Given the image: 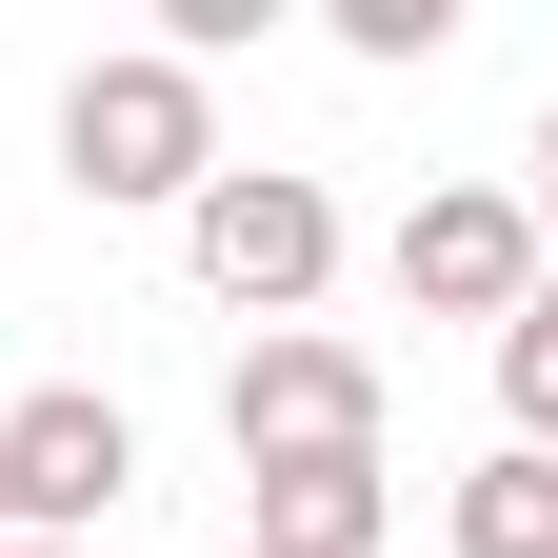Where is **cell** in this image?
<instances>
[{
    "mask_svg": "<svg viewBox=\"0 0 558 558\" xmlns=\"http://www.w3.org/2000/svg\"><path fill=\"white\" fill-rule=\"evenodd\" d=\"M60 180H81V199H199V180H220V100H199L160 40L81 60V81H60Z\"/></svg>",
    "mask_w": 558,
    "mask_h": 558,
    "instance_id": "1",
    "label": "cell"
},
{
    "mask_svg": "<svg viewBox=\"0 0 558 558\" xmlns=\"http://www.w3.org/2000/svg\"><path fill=\"white\" fill-rule=\"evenodd\" d=\"M220 439H240V478L379 459V360H360V339H319V319H279V339H240V379H220Z\"/></svg>",
    "mask_w": 558,
    "mask_h": 558,
    "instance_id": "2",
    "label": "cell"
},
{
    "mask_svg": "<svg viewBox=\"0 0 558 558\" xmlns=\"http://www.w3.org/2000/svg\"><path fill=\"white\" fill-rule=\"evenodd\" d=\"M180 240H199V279H220V300L279 339V319H300L319 279H339V199H319L300 160H220V180L180 199Z\"/></svg>",
    "mask_w": 558,
    "mask_h": 558,
    "instance_id": "3",
    "label": "cell"
},
{
    "mask_svg": "<svg viewBox=\"0 0 558 558\" xmlns=\"http://www.w3.org/2000/svg\"><path fill=\"white\" fill-rule=\"evenodd\" d=\"M120 499H140V418H120V399L60 379V399L0 418V538H81V558H100V519H120Z\"/></svg>",
    "mask_w": 558,
    "mask_h": 558,
    "instance_id": "4",
    "label": "cell"
},
{
    "mask_svg": "<svg viewBox=\"0 0 558 558\" xmlns=\"http://www.w3.org/2000/svg\"><path fill=\"white\" fill-rule=\"evenodd\" d=\"M399 300L418 319H519L538 300V220H519V180H439L399 220Z\"/></svg>",
    "mask_w": 558,
    "mask_h": 558,
    "instance_id": "5",
    "label": "cell"
},
{
    "mask_svg": "<svg viewBox=\"0 0 558 558\" xmlns=\"http://www.w3.org/2000/svg\"><path fill=\"white\" fill-rule=\"evenodd\" d=\"M379 519H399V478L379 459H319V478H259V538L240 558H379Z\"/></svg>",
    "mask_w": 558,
    "mask_h": 558,
    "instance_id": "6",
    "label": "cell"
},
{
    "mask_svg": "<svg viewBox=\"0 0 558 558\" xmlns=\"http://www.w3.org/2000/svg\"><path fill=\"white\" fill-rule=\"evenodd\" d=\"M439 538H459V558H558V459H519V439H499V459L439 499Z\"/></svg>",
    "mask_w": 558,
    "mask_h": 558,
    "instance_id": "7",
    "label": "cell"
},
{
    "mask_svg": "<svg viewBox=\"0 0 558 558\" xmlns=\"http://www.w3.org/2000/svg\"><path fill=\"white\" fill-rule=\"evenodd\" d=\"M459 0H339V60H439Z\"/></svg>",
    "mask_w": 558,
    "mask_h": 558,
    "instance_id": "8",
    "label": "cell"
},
{
    "mask_svg": "<svg viewBox=\"0 0 558 558\" xmlns=\"http://www.w3.org/2000/svg\"><path fill=\"white\" fill-rule=\"evenodd\" d=\"M519 220H538V259H558V120H538V180H519Z\"/></svg>",
    "mask_w": 558,
    "mask_h": 558,
    "instance_id": "9",
    "label": "cell"
},
{
    "mask_svg": "<svg viewBox=\"0 0 558 558\" xmlns=\"http://www.w3.org/2000/svg\"><path fill=\"white\" fill-rule=\"evenodd\" d=\"M21 558H81V538H21Z\"/></svg>",
    "mask_w": 558,
    "mask_h": 558,
    "instance_id": "10",
    "label": "cell"
},
{
    "mask_svg": "<svg viewBox=\"0 0 558 558\" xmlns=\"http://www.w3.org/2000/svg\"><path fill=\"white\" fill-rule=\"evenodd\" d=\"M0 558H21V538H0Z\"/></svg>",
    "mask_w": 558,
    "mask_h": 558,
    "instance_id": "11",
    "label": "cell"
}]
</instances>
